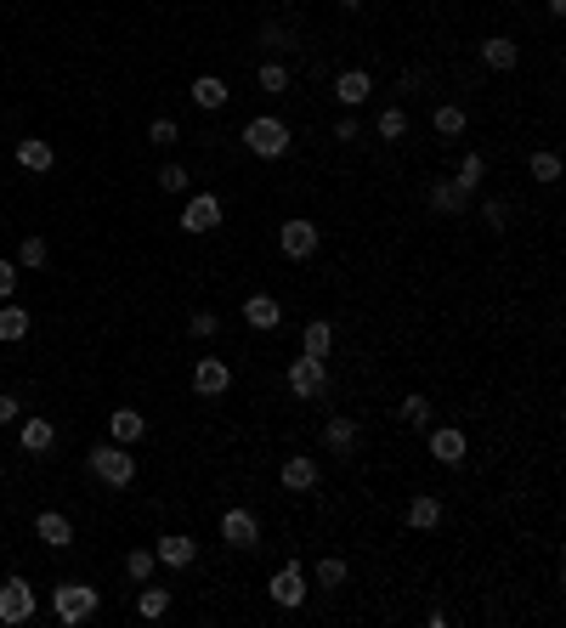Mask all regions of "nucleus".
I'll return each mask as SVG.
<instances>
[{
	"label": "nucleus",
	"instance_id": "obj_33",
	"mask_svg": "<svg viewBox=\"0 0 566 628\" xmlns=\"http://www.w3.org/2000/svg\"><path fill=\"white\" fill-rule=\"evenodd\" d=\"M153 566H159V560H153V549H131V555H125V577H131V584H147Z\"/></svg>",
	"mask_w": 566,
	"mask_h": 628
},
{
	"label": "nucleus",
	"instance_id": "obj_45",
	"mask_svg": "<svg viewBox=\"0 0 566 628\" xmlns=\"http://www.w3.org/2000/svg\"><path fill=\"white\" fill-rule=\"evenodd\" d=\"M549 6V18H566V0H544Z\"/></svg>",
	"mask_w": 566,
	"mask_h": 628
},
{
	"label": "nucleus",
	"instance_id": "obj_2",
	"mask_svg": "<svg viewBox=\"0 0 566 628\" xmlns=\"http://www.w3.org/2000/svg\"><path fill=\"white\" fill-rule=\"evenodd\" d=\"M85 458H91V476L102 487H119V493H125L136 481V458H131V448H119V441H97Z\"/></svg>",
	"mask_w": 566,
	"mask_h": 628
},
{
	"label": "nucleus",
	"instance_id": "obj_32",
	"mask_svg": "<svg viewBox=\"0 0 566 628\" xmlns=\"http://www.w3.org/2000/svg\"><path fill=\"white\" fill-rule=\"evenodd\" d=\"M374 131L386 136V142H403V136H408V114L403 108H386V114L374 119Z\"/></svg>",
	"mask_w": 566,
	"mask_h": 628
},
{
	"label": "nucleus",
	"instance_id": "obj_31",
	"mask_svg": "<svg viewBox=\"0 0 566 628\" xmlns=\"http://www.w3.org/2000/svg\"><path fill=\"white\" fill-rule=\"evenodd\" d=\"M527 171L538 176V181H561V153H549V147H538V153H532V159H527Z\"/></svg>",
	"mask_w": 566,
	"mask_h": 628
},
{
	"label": "nucleus",
	"instance_id": "obj_6",
	"mask_svg": "<svg viewBox=\"0 0 566 628\" xmlns=\"http://www.w3.org/2000/svg\"><path fill=\"white\" fill-rule=\"evenodd\" d=\"M216 227H221V198L216 193H193L187 210H181V233L204 238V233H216Z\"/></svg>",
	"mask_w": 566,
	"mask_h": 628
},
{
	"label": "nucleus",
	"instance_id": "obj_5",
	"mask_svg": "<svg viewBox=\"0 0 566 628\" xmlns=\"http://www.w3.org/2000/svg\"><path fill=\"white\" fill-rule=\"evenodd\" d=\"M28 617H35V584H28V577H6V584H0V623L23 628Z\"/></svg>",
	"mask_w": 566,
	"mask_h": 628
},
{
	"label": "nucleus",
	"instance_id": "obj_24",
	"mask_svg": "<svg viewBox=\"0 0 566 628\" xmlns=\"http://www.w3.org/2000/svg\"><path fill=\"white\" fill-rule=\"evenodd\" d=\"M408 527H414V532H436L442 527V498L419 493L414 504H408Z\"/></svg>",
	"mask_w": 566,
	"mask_h": 628
},
{
	"label": "nucleus",
	"instance_id": "obj_43",
	"mask_svg": "<svg viewBox=\"0 0 566 628\" xmlns=\"http://www.w3.org/2000/svg\"><path fill=\"white\" fill-rule=\"evenodd\" d=\"M18 413H23V402H18V396H12V391H0V425H12V419H18Z\"/></svg>",
	"mask_w": 566,
	"mask_h": 628
},
{
	"label": "nucleus",
	"instance_id": "obj_16",
	"mask_svg": "<svg viewBox=\"0 0 566 628\" xmlns=\"http://www.w3.org/2000/svg\"><path fill=\"white\" fill-rule=\"evenodd\" d=\"M465 431H453V425H436L431 431V458L436 465H465Z\"/></svg>",
	"mask_w": 566,
	"mask_h": 628
},
{
	"label": "nucleus",
	"instance_id": "obj_21",
	"mask_svg": "<svg viewBox=\"0 0 566 628\" xmlns=\"http://www.w3.org/2000/svg\"><path fill=\"white\" fill-rule=\"evenodd\" d=\"M431 210H442V216H465L470 193L458 187V181H431Z\"/></svg>",
	"mask_w": 566,
	"mask_h": 628
},
{
	"label": "nucleus",
	"instance_id": "obj_28",
	"mask_svg": "<svg viewBox=\"0 0 566 628\" xmlns=\"http://www.w3.org/2000/svg\"><path fill=\"white\" fill-rule=\"evenodd\" d=\"M431 125H436V136H465L470 119H465V108H453V102H448V108H436V114H431Z\"/></svg>",
	"mask_w": 566,
	"mask_h": 628
},
{
	"label": "nucleus",
	"instance_id": "obj_39",
	"mask_svg": "<svg viewBox=\"0 0 566 628\" xmlns=\"http://www.w3.org/2000/svg\"><path fill=\"white\" fill-rule=\"evenodd\" d=\"M261 45H267V52H289V45H295V35H289L283 23H261Z\"/></svg>",
	"mask_w": 566,
	"mask_h": 628
},
{
	"label": "nucleus",
	"instance_id": "obj_46",
	"mask_svg": "<svg viewBox=\"0 0 566 628\" xmlns=\"http://www.w3.org/2000/svg\"><path fill=\"white\" fill-rule=\"evenodd\" d=\"M340 6H346V12H357V6H363V0H340Z\"/></svg>",
	"mask_w": 566,
	"mask_h": 628
},
{
	"label": "nucleus",
	"instance_id": "obj_40",
	"mask_svg": "<svg viewBox=\"0 0 566 628\" xmlns=\"http://www.w3.org/2000/svg\"><path fill=\"white\" fill-rule=\"evenodd\" d=\"M159 187H164V193H187V171H181V164H164V171H159Z\"/></svg>",
	"mask_w": 566,
	"mask_h": 628
},
{
	"label": "nucleus",
	"instance_id": "obj_44",
	"mask_svg": "<svg viewBox=\"0 0 566 628\" xmlns=\"http://www.w3.org/2000/svg\"><path fill=\"white\" fill-rule=\"evenodd\" d=\"M334 136H340V142H351V136H363V131H357V114H346V119H334Z\"/></svg>",
	"mask_w": 566,
	"mask_h": 628
},
{
	"label": "nucleus",
	"instance_id": "obj_9",
	"mask_svg": "<svg viewBox=\"0 0 566 628\" xmlns=\"http://www.w3.org/2000/svg\"><path fill=\"white\" fill-rule=\"evenodd\" d=\"M334 97L346 102V114H351V108H363V102L374 97V74H369V68H346V74H334Z\"/></svg>",
	"mask_w": 566,
	"mask_h": 628
},
{
	"label": "nucleus",
	"instance_id": "obj_35",
	"mask_svg": "<svg viewBox=\"0 0 566 628\" xmlns=\"http://www.w3.org/2000/svg\"><path fill=\"white\" fill-rule=\"evenodd\" d=\"M403 419L414 425V431H425V425H431V402H425L419 391H408V396H403Z\"/></svg>",
	"mask_w": 566,
	"mask_h": 628
},
{
	"label": "nucleus",
	"instance_id": "obj_27",
	"mask_svg": "<svg viewBox=\"0 0 566 628\" xmlns=\"http://www.w3.org/2000/svg\"><path fill=\"white\" fill-rule=\"evenodd\" d=\"M458 187H465V193H476L482 187V181H487V159H482V153H465V159H458Z\"/></svg>",
	"mask_w": 566,
	"mask_h": 628
},
{
	"label": "nucleus",
	"instance_id": "obj_20",
	"mask_svg": "<svg viewBox=\"0 0 566 628\" xmlns=\"http://www.w3.org/2000/svg\"><path fill=\"white\" fill-rule=\"evenodd\" d=\"M482 63L493 68V74H510L515 63H522V52H515V40H510V35H493V40L482 45Z\"/></svg>",
	"mask_w": 566,
	"mask_h": 628
},
{
	"label": "nucleus",
	"instance_id": "obj_12",
	"mask_svg": "<svg viewBox=\"0 0 566 628\" xmlns=\"http://www.w3.org/2000/svg\"><path fill=\"white\" fill-rule=\"evenodd\" d=\"M153 560L171 566V572H181V566H193V560H198V544L187 538V532H171V538L153 544Z\"/></svg>",
	"mask_w": 566,
	"mask_h": 628
},
{
	"label": "nucleus",
	"instance_id": "obj_34",
	"mask_svg": "<svg viewBox=\"0 0 566 628\" xmlns=\"http://www.w3.org/2000/svg\"><path fill=\"white\" fill-rule=\"evenodd\" d=\"M255 80H261L267 97H283V91H289V68H283V63H261V74H255Z\"/></svg>",
	"mask_w": 566,
	"mask_h": 628
},
{
	"label": "nucleus",
	"instance_id": "obj_10",
	"mask_svg": "<svg viewBox=\"0 0 566 628\" xmlns=\"http://www.w3.org/2000/svg\"><path fill=\"white\" fill-rule=\"evenodd\" d=\"M227 386H233V369H227L221 357H198L193 362V391L198 396H221Z\"/></svg>",
	"mask_w": 566,
	"mask_h": 628
},
{
	"label": "nucleus",
	"instance_id": "obj_41",
	"mask_svg": "<svg viewBox=\"0 0 566 628\" xmlns=\"http://www.w3.org/2000/svg\"><path fill=\"white\" fill-rule=\"evenodd\" d=\"M187 329L198 334V340H210V334L221 329V317H216V312H193V317H187Z\"/></svg>",
	"mask_w": 566,
	"mask_h": 628
},
{
	"label": "nucleus",
	"instance_id": "obj_7",
	"mask_svg": "<svg viewBox=\"0 0 566 628\" xmlns=\"http://www.w3.org/2000/svg\"><path fill=\"white\" fill-rule=\"evenodd\" d=\"M278 250H283L289 260H312V255H317V227L300 221V216L283 221V227H278Z\"/></svg>",
	"mask_w": 566,
	"mask_h": 628
},
{
	"label": "nucleus",
	"instance_id": "obj_29",
	"mask_svg": "<svg viewBox=\"0 0 566 628\" xmlns=\"http://www.w3.org/2000/svg\"><path fill=\"white\" fill-rule=\"evenodd\" d=\"M40 266H45V238L28 233V238L18 243V272H40Z\"/></svg>",
	"mask_w": 566,
	"mask_h": 628
},
{
	"label": "nucleus",
	"instance_id": "obj_11",
	"mask_svg": "<svg viewBox=\"0 0 566 628\" xmlns=\"http://www.w3.org/2000/svg\"><path fill=\"white\" fill-rule=\"evenodd\" d=\"M272 600H278L283 611H295L306 606V572H300V560H289L278 577H272Z\"/></svg>",
	"mask_w": 566,
	"mask_h": 628
},
{
	"label": "nucleus",
	"instance_id": "obj_25",
	"mask_svg": "<svg viewBox=\"0 0 566 628\" xmlns=\"http://www.w3.org/2000/svg\"><path fill=\"white\" fill-rule=\"evenodd\" d=\"M300 351H306V357H329V351H334V329L323 323V317H312V323L300 329Z\"/></svg>",
	"mask_w": 566,
	"mask_h": 628
},
{
	"label": "nucleus",
	"instance_id": "obj_23",
	"mask_svg": "<svg viewBox=\"0 0 566 628\" xmlns=\"http://www.w3.org/2000/svg\"><path fill=\"white\" fill-rule=\"evenodd\" d=\"M227 97H233V91H227V80H216V74H198V80H193V102H198L204 114L227 108Z\"/></svg>",
	"mask_w": 566,
	"mask_h": 628
},
{
	"label": "nucleus",
	"instance_id": "obj_15",
	"mask_svg": "<svg viewBox=\"0 0 566 628\" xmlns=\"http://www.w3.org/2000/svg\"><path fill=\"white\" fill-rule=\"evenodd\" d=\"M35 538H40L45 549H68V544H74V521L57 515V510H40V515H35Z\"/></svg>",
	"mask_w": 566,
	"mask_h": 628
},
{
	"label": "nucleus",
	"instance_id": "obj_1",
	"mask_svg": "<svg viewBox=\"0 0 566 628\" xmlns=\"http://www.w3.org/2000/svg\"><path fill=\"white\" fill-rule=\"evenodd\" d=\"M97 606H102V594L91 584H74V577H68V584L52 589V611H57V623H63V628L91 623V617H97Z\"/></svg>",
	"mask_w": 566,
	"mask_h": 628
},
{
	"label": "nucleus",
	"instance_id": "obj_37",
	"mask_svg": "<svg viewBox=\"0 0 566 628\" xmlns=\"http://www.w3.org/2000/svg\"><path fill=\"white\" fill-rule=\"evenodd\" d=\"M147 142H153V147H176V142H181V125H176V119H153V125H147Z\"/></svg>",
	"mask_w": 566,
	"mask_h": 628
},
{
	"label": "nucleus",
	"instance_id": "obj_17",
	"mask_svg": "<svg viewBox=\"0 0 566 628\" xmlns=\"http://www.w3.org/2000/svg\"><path fill=\"white\" fill-rule=\"evenodd\" d=\"M18 164H23L28 176H45V171L57 164V153H52V142H45V136H23V142H18Z\"/></svg>",
	"mask_w": 566,
	"mask_h": 628
},
{
	"label": "nucleus",
	"instance_id": "obj_18",
	"mask_svg": "<svg viewBox=\"0 0 566 628\" xmlns=\"http://www.w3.org/2000/svg\"><path fill=\"white\" fill-rule=\"evenodd\" d=\"M357 419L351 413H334V419L323 425V441H329V453H340V458H351V448H357Z\"/></svg>",
	"mask_w": 566,
	"mask_h": 628
},
{
	"label": "nucleus",
	"instance_id": "obj_19",
	"mask_svg": "<svg viewBox=\"0 0 566 628\" xmlns=\"http://www.w3.org/2000/svg\"><path fill=\"white\" fill-rule=\"evenodd\" d=\"M283 487H289V493H312V487H317V458H306V453L283 458Z\"/></svg>",
	"mask_w": 566,
	"mask_h": 628
},
{
	"label": "nucleus",
	"instance_id": "obj_38",
	"mask_svg": "<svg viewBox=\"0 0 566 628\" xmlns=\"http://www.w3.org/2000/svg\"><path fill=\"white\" fill-rule=\"evenodd\" d=\"M504 221H510V204H504V198H487V204H482V227H487V233H504Z\"/></svg>",
	"mask_w": 566,
	"mask_h": 628
},
{
	"label": "nucleus",
	"instance_id": "obj_14",
	"mask_svg": "<svg viewBox=\"0 0 566 628\" xmlns=\"http://www.w3.org/2000/svg\"><path fill=\"white\" fill-rule=\"evenodd\" d=\"M147 436V419L136 408H114L108 413V441H119V448H136V441Z\"/></svg>",
	"mask_w": 566,
	"mask_h": 628
},
{
	"label": "nucleus",
	"instance_id": "obj_26",
	"mask_svg": "<svg viewBox=\"0 0 566 628\" xmlns=\"http://www.w3.org/2000/svg\"><path fill=\"white\" fill-rule=\"evenodd\" d=\"M23 334H28V312H23L18 300H6V306H0V340H6V346H18Z\"/></svg>",
	"mask_w": 566,
	"mask_h": 628
},
{
	"label": "nucleus",
	"instance_id": "obj_8",
	"mask_svg": "<svg viewBox=\"0 0 566 628\" xmlns=\"http://www.w3.org/2000/svg\"><path fill=\"white\" fill-rule=\"evenodd\" d=\"M221 544L227 549H255L261 544V521H255L250 510H227L221 515Z\"/></svg>",
	"mask_w": 566,
	"mask_h": 628
},
{
	"label": "nucleus",
	"instance_id": "obj_22",
	"mask_svg": "<svg viewBox=\"0 0 566 628\" xmlns=\"http://www.w3.org/2000/svg\"><path fill=\"white\" fill-rule=\"evenodd\" d=\"M18 441H23V453H52V441H57V425L52 419H23V431H18Z\"/></svg>",
	"mask_w": 566,
	"mask_h": 628
},
{
	"label": "nucleus",
	"instance_id": "obj_30",
	"mask_svg": "<svg viewBox=\"0 0 566 628\" xmlns=\"http://www.w3.org/2000/svg\"><path fill=\"white\" fill-rule=\"evenodd\" d=\"M136 611H142L147 623L164 617V611H171V589H142V594H136Z\"/></svg>",
	"mask_w": 566,
	"mask_h": 628
},
{
	"label": "nucleus",
	"instance_id": "obj_13",
	"mask_svg": "<svg viewBox=\"0 0 566 628\" xmlns=\"http://www.w3.org/2000/svg\"><path fill=\"white\" fill-rule=\"evenodd\" d=\"M243 323H250L255 334H272L283 323V306L272 300V295H243Z\"/></svg>",
	"mask_w": 566,
	"mask_h": 628
},
{
	"label": "nucleus",
	"instance_id": "obj_3",
	"mask_svg": "<svg viewBox=\"0 0 566 628\" xmlns=\"http://www.w3.org/2000/svg\"><path fill=\"white\" fill-rule=\"evenodd\" d=\"M243 147H250L255 159H283V153H289V125H283V119H272V114L250 119V125H243Z\"/></svg>",
	"mask_w": 566,
	"mask_h": 628
},
{
	"label": "nucleus",
	"instance_id": "obj_42",
	"mask_svg": "<svg viewBox=\"0 0 566 628\" xmlns=\"http://www.w3.org/2000/svg\"><path fill=\"white\" fill-rule=\"evenodd\" d=\"M18 295V260H0V300Z\"/></svg>",
	"mask_w": 566,
	"mask_h": 628
},
{
	"label": "nucleus",
	"instance_id": "obj_4",
	"mask_svg": "<svg viewBox=\"0 0 566 628\" xmlns=\"http://www.w3.org/2000/svg\"><path fill=\"white\" fill-rule=\"evenodd\" d=\"M283 379H289V391H295L300 402H317V396L329 391V362H323V357H306V351H300V357L289 362Z\"/></svg>",
	"mask_w": 566,
	"mask_h": 628
},
{
	"label": "nucleus",
	"instance_id": "obj_36",
	"mask_svg": "<svg viewBox=\"0 0 566 628\" xmlns=\"http://www.w3.org/2000/svg\"><path fill=\"white\" fill-rule=\"evenodd\" d=\"M340 584H346V560L340 555L317 560V589H340Z\"/></svg>",
	"mask_w": 566,
	"mask_h": 628
}]
</instances>
